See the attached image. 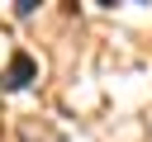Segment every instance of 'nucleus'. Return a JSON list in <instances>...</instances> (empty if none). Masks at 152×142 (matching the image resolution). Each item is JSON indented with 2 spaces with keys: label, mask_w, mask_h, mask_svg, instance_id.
Instances as JSON below:
<instances>
[{
  "label": "nucleus",
  "mask_w": 152,
  "mask_h": 142,
  "mask_svg": "<svg viewBox=\"0 0 152 142\" xmlns=\"http://www.w3.org/2000/svg\"><path fill=\"white\" fill-rule=\"evenodd\" d=\"M33 71H38V66H33V57H28V52H14V57H10V66L0 71V85H5V90H24V85L33 80Z\"/></svg>",
  "instance_id": "nucleus-1"
}]
</instances>
